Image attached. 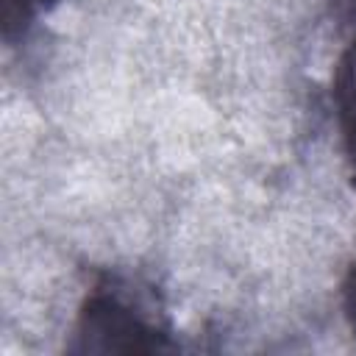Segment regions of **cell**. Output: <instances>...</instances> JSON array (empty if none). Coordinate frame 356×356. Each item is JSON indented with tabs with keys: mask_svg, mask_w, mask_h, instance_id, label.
Here are the masks:
<instances>
[{
	"mask_svg": "<svg viewBox=\"0 0 356 356\" xmlns=\"http://www.w3.org/2000/svg\"><path fill=\"white\" fill-rule=\"evenodd\" d=\"M67 348L75 353H170L178 350V339L153 284L106 270L81 300Z\"/></svg>",
	"mask_w": 356,
	"mask_h": 356,
	"instance_id": "cell-1",
	"label": "cell"
},
{
	"mask_svg": "<svg viewBox=\"0 0 356 356\" xmlns=\"http://www.w3.org/2000/svg\"><path fill=\"white\" fill-rule=\"evenodd\" d=\"M331 103H334V122H337L342 156L356 184V33L337 58L331 78Z\"/></svg>",
	"mask_w": 356,
	"mask_h": 356,
	"instance_id": "cell-2",
	"label": "cell"
},
{
	"mask_svg": "<svg viewBox=\"0 0 356 356\" xmlns=\"http://www.w3.org/2000/svg\"><path fill=\"white\" fill-rule=\"evenodd\" d=\"M61 0H3V36L8 44L22 42L31 28Z\"/></svg>",
	"mask_w": 356,
	"mask_h": 356,
	"instance_id": "cell-3",
	"label": "cell"
},
{
	"mask_svg": "<svg viewBox=\"0 0 356 356\" xmlns=\"http://www.w3.org/2000/svg\"><path fill=\"white\" fill-rule=\"evenodd\" d=\"M342 312H345V323L356 339V259L348 267V275L342 281Z\"/></svg>",
	"mask_w": 356,
	"mask_h": 356,
	"instance_id": "cell-4",
	"label": "cell"
}]
</instances>
